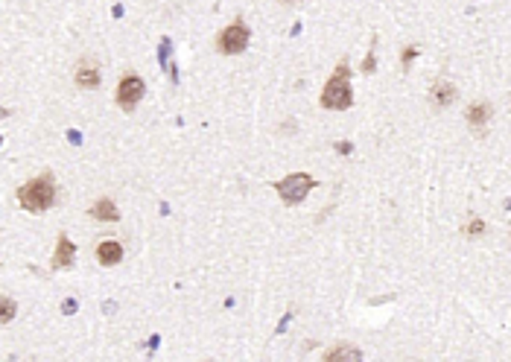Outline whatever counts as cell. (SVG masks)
<instances>
[{"mask_svg": "<svg viewBox=\"0 0 511 362\" xmlns=\"http://www.w3.org/2000/svg\"><path fill=\"white\" fill-rule=\"evenodd\" d=\"M18 205L29 214H44L56 205V178L50 172H41L36 175L33 181H26V185L18 190Z\"/></svg>", "mask_w": 511, "mask_h": 362, "instance_id": "obj_1", "label": "cell"}, {"mask_svg": "<svg viewBox=\"0 0 511 362\" xmlns=\"http://www.w3.org/2000/svg\"><path fill=\"white\" fill-rule=\"evenodd\" d=\"M354 105V88H350V68L348 62H339L336 71L330 73L328 85L322 88V108L330 111H345Z\"/></svg>", "mask_w": 511, "mask_h": 362, "instance_id": "obj_2", "label": "cell"}, {"mask_svg": "<svg viewBox=\"0 0 511 362\" xmlns=\"http://www.w3.org/2000/svg\"><path fill=\"white\" fill-rule=\"evenodd\" d=\"M315 187V178L310 172H290L286 178L275 181V190L283 199V205H298L310 196V190Z\"/></svg>", "mask_w": 511, "mask_h": 362, "instance_id": "obj_3", "label": "cell"}, {"mask_svg": "<svg viewBox=\"0 0 511 362\" xmlns=\"http://www.w3.org/2000/svg\"><path fill=\"white\" fill-rule=\"evenodd\" d=\"M248 41H251V29H248L243 21H234V24H228V26L219 33L216 50L226 53V56H240V53H246Z\"/></svg>", "mask_w": 511, "mask_h": 362, "instance_id": "obj_4", "label": "cell"}, {"mask_svg": "<svg viewBox=\"0 0 511 362\" xmlns=\"http://www.w3.org/2000/svg\"><path fill=\"white\" fill-rule=\"evenodd\" d=\"M143 94H146L143 79H141L138 73H126V76L120 79V85H117V105H120L123 111H132V108L143 100Z\"/></svg>", "mask_w": 511, "mask_h": 362, "instance_id": "obj_5", "label": "cell"}, {"mask_svg": "<svg viewBox=\"0 0 511 362\" xmlns=\"http://www.w3.org/2000/svg\"><path fill=\"white\" fill-rule=\"evenodd\" d=\"M74 79H76V85H79L82 90H93V88H100V82H103L100 65L93 62V58L82 56V58H79V65H76V73H74Z\"/></svg>", "mask_w": 511, "mask_h": 362, "instance_id": "obj_6", "label": "cell"}, {"mask_svg": "<svg viewBox=\"0 0 511 362\" xmlns=\"http://www.w3.org/2000/svg\"><path fill=\"white\" fill-rule=\"evenodd\" d=\"M74 263H76V246L71 243L68 234H59L56 254H53V269H74Z\"/></svg>", "mask_w": 511, "mask_h": 362, "instance_id": "obj_7", "label": "cell"}, {"mask_svg": "<svg viewBox=\"0 0 511 362\" xmlns=\"http://www.w3.org/2000/svg\"><path fill=\"white\" fill-rule=\"evenodd\" d=\"M456 103V85L447 82V79H438L430 90V105L432 108H450Z\"/></svg>", "mask_w": 511, "mask_h": 362, "instance_id": "obj_8", "label": "cell"}, {"mask_svg": "<svg viewBox=\"0 0 511 362\" xmlns=\"http://www.w3.org/2000/svg\"><path fill=\"white\" fill-rule=\"evenodd\" d=\"M97 260L103 266H117L123 260V246L117 243V239H106V243L97 246Z\"/></svg>", "mask_w": 511, "mask_h": 362, "instance_id": "obj_9", "label": "cell"}, {"mask_svg": "<svg viewBox=\"0 0 511 362\" xmlns=\"http://www.w3.org/2000/svg\"><path fill=\"white\" fill-rule=\"evenodd\" d=\"M88 214L97 219V222H117L120 219V210H117V205L111 202V199H100L97 205H93Z\"/></svg>", "mask_w": 511, "mask_h": 362, "instance_id": "obj_10", "label": "cell"}, {"mask_svg": "<svg viewBox=\"0 0 511 362\" xmlns=\"http://www.w3.org/2000/svg\"><path fill=\"white\" fill-rule=\"evenodd\" d=\"M491 114H494V108L488 105V103H473L470 108H467V123L473 126V129H482V126H488V120H491Z\"/></svg>", "mask_w": 511, "mask_h": 362, "instance_id": "obj_11", "label": "cell"}, {"mask_svg": "<svg viewBox=\"0 0 511 362\" xmlns=\"http://www.w3.org/2000/svg\"><path fill=\"white\" fill-rule=\"evenodd\" d=\"M360 359H363V353L350 345H339V348L325 353V362H360Z\"/></svg>", "mask_w": 511, "mask_h": 362, "instance_id": "obj_12", "label": "cell"}, {"mask_svg": "<svg viewBox=\"0 0 511 362\" xmlns=\"http://www.w3.org/2000/svg\"><path fill=\"white\" fill-rule=\"evenodd\" d=\"M18 316V304L12 298H0V324H9Z\"/></svg>", "mask_w": 511, "mask_h": 362, "instance_id": "obj_13", "label": "cell"}, {"mask_svg": "<svg viewBox=\"0 0 511 362\" xmlns=\"http://www.w3.org/2000/svg\"><path fill=\"white\" fill-rule=\"evenodd\" d=\"M482 231H485V222L479 219V217H473V219H470V222L465 225V234H470V237H479V234H482Z\"/></svg>", "mask_w": 511, "mask_h": 362, "instance_id": "obj_14", "label": "cell"}, {"mask_svg": "<svg viewBox=\"0 0 511 362\" xmlns=\"http://www.w3.org/2000/svg\"><path fill=\"white\" fill-rule=\"evenodd\" d=\"M377 68V58H374V53H368V58H365V65H363V73H371Z\"/></svg>", "mask_w": 511, "mask_h": 362, "instance_id": "obj_15", "label": "cell"}, {"mask_svg": "<svg viewBox=\"0 0 511 362\" xmlns=\"http://www.w3.org/2000/svg\"><path fill=\"white\" fill-rule=\"evenodd\" d=\"M415 53H418V50H415V47H409V50L403 53V65H406V68L412 65V58H415Z\"/></svg>", "mask_w": 511, "mask_h": 362, "instance_id": "obj_16", "label": "cell"}, {"mask_svg": "<svg viewBox=\"0 0 511 362\" xmlns=\"http://www.w3.org/2000/svg\"><path fill=\"white\" fill-rule=\"evenodd\" d=\"M61 310H65V313H76V301H61Z\"/></svg>", "mask_w": 511, "mask_h": 362, "instance_id": "obj_17", "label": "cell"}, {"mask_svg": "<svg viewBox=\"0 0 511 362\" xmlns=\"http://www.w3.org/2000/svg\"><path fill=\"white\" fill-rule=\"evenodd\" d=\"M336 149H339V152H342V155H348V149H350V143H336Z\"/></svg>", "mask_w": 511, "mask_h": 362, "instance_id": "obj_18", "label": "cell"}, {"mask_svg": "<svg viewBox=\"0 0 511 362\" xmlns=\"http://www.w3.org/2000/svg\"><path fill=\"white\" fill-rule=\"evenodd\" d=\"M4 117H9V111H6V108H0V120H4Z\"/></svg>", "mask_w": 511, "mask_h": 362, "instance_id": "obj_19", "label": "cell"}, {"mask_svg": "<svg viewBox=\"0 0 511 362\" xmlns=\"http://www.w3.org/2000/svg\"><path fill=\"white\" fill-rule=\"evenodd\" d=\"M280 4H301V0H280Z\"/></svg>", "mask_w": 511, "mask_h": 362, "instance_id": "obj_20", "label": "cell"}, {"mask_svg": "<svg viewBox=\"0 0 511 362\" xmlns=\"http://www.w3.org/2000/svg\"><path fill=\"white\" fill-rule=\"evenodd\" d=\"M0 143H4V138H0Z\"/></svg>", "mask_w": 511, "mask_h": 362, "instance_id": "obj_21", "label": "cell"}]
</instances>
